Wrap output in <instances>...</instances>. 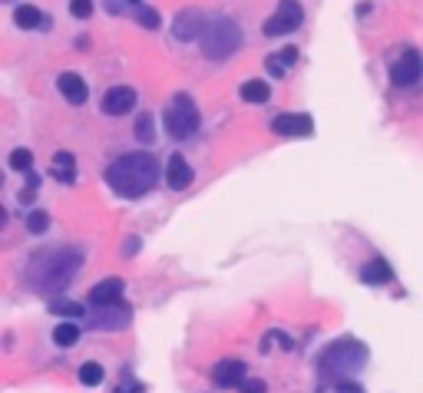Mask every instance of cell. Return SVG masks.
<instances>
[{
  "label": "cell",
  "instance_id": "obj_20",
  "mask_svg": "<svg viewBox=\"0 0 423 393\" xmlns=\"http://www.w3.org/2000/svg\"><path fill=\"white\" fill-rule=\"evenodd\" d=\"M241 99L245 103H268L271 99V89L265 79H248L245 87H241Z\"/></svg>",
  "mask_w": 423,
  "mask_h": 393
},
{
  "label": "cell",
  "instance_id": "obj_1",
  "mask_svg": "<svg viewBox=\"0 0 423 393\" xmlns=\"http://www.w3.org/2000/svg\"><path fill=\"white\" fill-rule=\"evenodd\" d=\"M106 182L119 199H139V195L153 192V185L159 182V159L149 153L119 155L106 169Z\"/></svg>",
  "mask_w": 423,
  "mask_h": 393
},
{
  "label": "cell",
  "instance_id": "obj_28",
  "mask_svg": "<svg viewBox=\"0 0 423 393\" xmlns=\"http://www.w3.org/2000/svg\"><path fill=\"white\" fill-rule=\"evenodd\" d=\"M70 13L79 20H87L89 13H93V4H89V0H70Z\"/></svg>",
  "mask_w": 423,
  "mask_h": 393
},
{
  "label": "cell",
  "instance_id": "obj_31",
  "mask_svg": "<svg viewBox=\"0 0 423 393\" xmlns=\"http://www.w3.org/2000/svg\"><path fill=\"white\" fill-rule=\"evenodd\" d=\"M129 4H133V7H136V4H143V0H129Z\"/></svg>",
  "mask_w": 423,
  "mask_h": 393
},
{
  "label": "cell",
  "instance_id": "obj_15",
  "mask_svg": "<svg viewBox=\"0 0 423 393\" xmlns=\"http://www.w3.org/2000/svg\"><path fill=\"white\" fill-rule=\"evenodd\" d=\"M116 301H123V281H119V278H106V281H99L97 288L89 291V304H93V307L116 304Z\"/></svg>",
  "mask_w": 423,
  "mask_h": 393
},
{
  "label": "cell",
  "instance_id": "obj_9",
  "mask_svg": "<svg viewBox=\"0 0 423 393\" xmlns=\"http://www.w3.org/2000/svg\"><path fill=\"white\" fill-rule=\"evenodd\" d=\"M211 377H215L219 387L231 390V387H241L248 380V367H245V360H238V357H229V360H219V364H215Z\"/></svg>",
  "mask_w": 423,
  "mask_h": 393
},
{
  "label": "cell",
  "instance_id": "obj_10",
  "mask_svg": "<svg viewBox=\"0 0 423 393\" xmlns=\"http://www.w3.org/2000/svg\"><path fill=\"white\" fill-rule=\"evenodd\" d=\"M136 89L133 87H113V89H106L103 93V113L106 116H126V113H133V106H136Z\"/></svg>",
  "mask_w": 423,
  "mask_h": 393
},
{
  "label": "cell",
  "instance_id": "obj_11",
  "mask_svg": "<svg viewBox=\"0 0 423 393\" xmlns=\"http://www.w3.org/2000/svg\"><path fill=\"white\" fill-rule=\"evenodd\" d=\"M271 133H278V135H295V139H304V135L314 133V123H311V116L285 113V116H278V119L271 123Z\"/></svg>",
  "mask_w": 423,
  "mask_h": 393
},
{
  "label": "cell",
  "instance_id": "obj_21",
  "mask_svg": "<svg viewBox=\"0 0 423 393\" xmlns=\"http://www.w3.org/2000/svg\"><path fill=\"white\" fill-rule=\"evenodd\" d=\"M79 341V327L77 324H57L53 327V344H60V347H73Z\"/></svg>",
  "mask_w": 423,
  "mask_h": 393
},
{
  "label": "cell",
  "instance_id": "obj_16",
  "mask_svg": "<svg viewBox=\"0 0 423 393\" xmlns=\"http://www.w3.org/2000/svg\"><path fill=\"white\" fill-rule=\"evenodd\" d=\"M50 175L63 185H73L77 182V159L70 153H57L53 155V162H50Z\"/></svg>",
  "mask_w": 423,
  "mask_h": 393
},
{
  "label": "cell",
  "instance_id": "obj_4",
  "mask_svg": "<svg viewBox=\"0 0 423 393\" xmlns=\"http://www.w3.org/2000/svg\"><path fill=\"white\" fill-rule=\"evenodd\" d=\"M367 360V350L364 344H357V341H334V344L327 347L324 354H321V367H324V374H347V370H361Z\"/></svg>",
  "mask_w": 423,
  "mask_h": 393
},
{
  "label": "cell",
  "instance_id": "obj_14",
  "mask_svg": "<svg viewBox=\"0 0 423 393\" xmlns=\"http://www.w3.org/2000/svg\"><path fill=\"white\" fill-rule=\"evenodd\" d=\"M57 87H60V93H63V96H67L73 106H83V103H87V96H89L87 79L79 77V73H60Z\"/></svg>",
  "mask_w": 423,
  "mask_h": 393
},
{
  "label": "cell",
  "instance_id": "obj_19",
  "mask_svg": "<svg viewBox=\"0 0 423 393\" xmlns=\"http://www.w3.org/2000/svg\"><path fill=\"white\" fill-rule=\"evenodd\" d=\"M13 23H17V27H23V30H37V27H43L47 20H43V13H40L37 7H30V4H20V7L13 10Z\"/></svg>",
  "mask_w": 423,
  "mask_h": 393
},
{
  "label": "cell",
  "instance_id": "obj_26",
  "mask_svg": "<svg viewBox=\"0 0 423 393\" xmlns=\"http://www.w3.org/2000/svg\"><path fill=\"white\" fill-rule=\"evenodd\" d=\"M136 139H139V143H145V145L155 139V133H153V113L139 116V123H136Z\"/></svg>",
  "mask_w": 423,
  "mask_h": 393
},
{
  "label": "cell",
  "instance_id": "obj_29",
  "mask_svg": "<svg viewBox=\"0 0 423 393\" xmlns=\"http://www.w3.org/2000/svg\"><path fill=\"white\" fill-rule=\"evenodd\" d=\"M268 387H265V380H245L241 384V393H265Z\"/></svg>",
  "mask_w": 423,
  "mask_h": 393
},
{
  "label": "cell",
  "instance_id": "obj_23",
  "mask_svg": "<svg viewBox=\"0 0 423 393\" xmlns=\"http://www.w3.org/2000/svg\"><path fill=\"white\" fill-rule=\"evenodd\" d=\"M133 13H136V20L143 23V27H149V30H155L163 20H159V10H153V7H145V4H136L133 7Z\"/></svg>",
  "mask_w": 423,
  "mask_h": 393
},
{
  "label": "cell",
  "instance_id": "obj_24",
  "mask_svg": "<svg viewBox=\"0 0 423 393\" xmlns=\"http://www.w3.org/2000/svg\"><path fill=\"white\" fill-rule=\"evenodd\" d=\"M50 311H53V314H63V317H87V307L77 304V301H53Z\"/></svg>",
  "mask_w": 423,
  "mask_h": 393
},
{
  "label": "cell",
  "instance_id": "obj_22",
  "mask_svg": "<svg viewBox=\"0 0 423 393\" xmlns=\"http://www.w3.org/2000/svg\"><path fill=\"white\" fill-rule=\"evenodd\" d=\"M103 367H99L97 364V360H87V364H83V367H79V384H83V387H99V384H103Z\"/></svg>",
  "mask_w": 423,
  "mask_h": 393
},
{
  "label": "cell",
  "instance_id": "obj_30",
  "mask_svg": "<svg viewBox=\"0 0 423 393\" xmlns=\"http://www.w3.org/2000/svg\"><path fill=\"white\" fill-rule=\"evenodd\" d=\"M337 393H364V387L351 384V380H341V384H337Z\"/></svg>",
  "mask_w": 423,
  "mask_h": 393
},
{
  "label": "cell",
  "instance_id": "obj_25",
  "mask_svg": "<svg viewBox=\"0 0 423 393\" xmlns=\"http://www.w3.org/2000/svg\"><path fill=\"white\" fill-rule=\"evenodd\" d=\"M10 169L30 172V169H33V153H30V149H13V153H10Z\"/></svg>",
  "mask_w": 423,
  "mask_h": 393
},
{
  "label": "cell",
  "instance_id": "obj_2",
  "mask_svg": "<svg viewBox=\"0 0 423 393\" xmlns=\"http://www.w3.org/2000/svg\"><path fill=\"white\" fill-rule=\"evenodd\" d=\"M199 40H202V53L209 60H225L241 47V30L231 17H211Z\"/></svg>",
  "mask_w": 423,
  "mask_h": 393
},
{
  "label": "cell",
  "instance_id": "obj_12",
  "mask_svg": "<svg viewBox=\"0 0 423 393\" xmlns=\"http://www.w3.org/2000/svg\"><path fill=\"white\" fill-rule=\"evenodd\" d=\"M205 23H209V20H205L199 10H182V13L175 17V23H172V37L182 40V43H189V40L202 37Z\"/></svg>",
  "mask_w": 423,
  "mask_h": 393
},
{
  "label": "cell",
  "instance_id": "obj_6",
  "mask_svg": "<svg viewBox=\"0 0 423 393\" xmlns=\"http://www.w3.org/2000/svg\"><path fill=\"white\" fill-rule=\"evenodd\" d=\"M79 268V255L77 251H53L47 265V275H43V288H63Z\"/></svg>",
  "mask_w": 423,
  "mask_h": 393
},
{
  "label": "cell",
  "instance_id": "obj_3",
  "mask_svg": "<svg viewBox=\"0 0 423 393\" xmlns=\"http://www.w3.org/2000/svg\"><path fill=\"white\" fill-rule=\"evenodd\" d=\"M163 123H165V133L172 135V139H189V135L199 133V123H202V116H199V109H195L192 96L179 93L172 103L165 106Z\"/></svg>",
  "mask_w": 423,
  "mask_h": 393
},
{
  "label": "cell",
  "instance_id": "obj_17",
  "mask_svg": "<svg viewBox=\"0 0 423 393\" xmlns=\"http://www.w3.org/2000/svg\"><path fill=\"white\" fill-rule=\"evenodd\" d=\"M390 278H394V268H390L384 258H370L364 268H361V281H364V284H387Z\"/></svg>",
  "mask_w": 423,
  "mask_h": 393
},
{
  "label": "cell",
  "instance_id": "obj_5",
  "mask_svg": "<svg viewBox=\"0 0 423 393\" xmlns=\"http://www.w3.org/2000/svg\"><path fill=\"white\" fill-rule=\"evenodd\" d=\"M301 20H304V10H301L298 0H281L278 10L265 20L261 30H265V37H285V33L301 27Z\"/></svg>",
  "mask_w": 423,
  "mask_h": 393
},
{
  "label": "cell",
  "instance_id": "obj_7",
  "mask_svg": "<svg viewBox=\"0 0 423 393\" xmlns=\"http://www.w3.org/2000/svg\"><path fill=\"white\" fill-rule=\"evenodd\" d=\"M129 324H133V307L123 301L97 307V314L89 317V327H97V331H126Z\"/></svg>",
  "mask_w": 423,
  "mask_h": 393
},
{
  "label": "cell",
  "instance_id": "obj_8",
  "mask_svg": "<svg viewBox=\"0 0 423 393\" xmlns=\"http://www.w3.org/2000/svg\"><path fill=\"white\" fill-rule=\"evenodd\" d=\"M420 73H423L420 53H417V50H404L400 60L390 67V83H394V87H414L417 79H420Z\"/></svg>",
  "mask_w": 423,
  "mask_h": 393
},
{
  "label": "cell",
  "instance_id": "obj_27",
  "mask_svg": "<svg viewBox=\"0 0 423 393\" xmlns=\"http://www.w3.org/2000/svg\"><path fill=\"white\" fill-rule=\"evenodd\" d=\"M27 228L33 231V235H43V231L50 228V215L43 209H37V211H30L27 215Z\"/></svg>",
  "mask_w": 423,
  "mask_h": 393
},
{
  "label": "cell",
  "instance_id": "obj_13",
  "mask_svg": "<svg viewBox=\"0 0 423 393\" xmlns=\"http://www.w3.org/2000/svg\"><path fill=\"white\" fill-rule=\"evenodd\" d=\"M195 179L192 165L185 162V155H169V165H165V182H169V189H175V192H182V189H189Z\"/></svg>",
  "mask_w": 423,
  "mask_h": 393
},
{
  "label": "cell",
  "instance_id": "obj_18",
  "mask_svg": "<svg viewBox=\"0 0 423 393\" xmlns=\"http://www.w3.org/2000/svg\"><path fill=\"white\" fill-rule=\"evenodd\" d=\"M295 63H298V50L285 47V50H278L275 57H268V73L271 77H285V70L295 67Z\"/></svg>",
  "mask_w": 423,
  "mask_h": 393
}]
</instances>
